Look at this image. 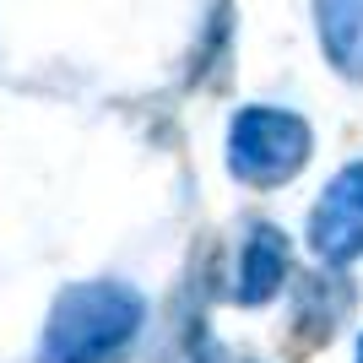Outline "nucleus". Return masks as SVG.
Wrapping results in <instances>:
<instances>
[{"label": "nucleus", "instance_id": "423d86ee", "mask_svg": "<svg viewBox=\"0 0 363 363\" xmlns=\"http://www.w3.org/2000/svg\"><path fill=\"white\" fill-rule=\"evenodd\" d=\"M315 16L331 65L352 82H363V0H315Z\"/></svg>", "mask_w": 363, "mask_h": 363}, {"label": "nucleus", "instance_id": "0eeeda50", "mask_svg": "<svg viewBox=\"0 0 363 363\" xmlns=\"http://www.w3.org/2000/svg\"><path fill=\"white\" fill-rule=\"evenodd\" d=\"M358 363H363V347H358Z\"/></svg>", "mask_w": 363, "mask_h": 363}, {"label": "nucleus", "instance_id": "20e7f679", "mask_svg": "<svg viewBox=\"0 0 363 363\" xmlns=\"http://www.w3.org/2000/svg\"><path fill=\"white\" fill-rule=\"evenodd\" d=\"M315 250L336 266L363 255V163L342 168L325 190V201L315 206Z\"/></svg>", "mask_w": 363, "mask_h": 363}, {"label": "nucleus", "instance_id": "f257e3e1", "mask_svg": "<svg viewBox=\"0 0 363 363\" xmlns=\"http://www.w3.org/2000/svg\"><path fill=\"white\" fill-rule=\"evenodd\" d=\"M147 303L125 282H87L55 303L38 363H114L141 331Z\"/></svg>", "mask_w": 363, "mask_h": 363}, {"label": "nucleus", "instance_id": "39448f33", "mask_svg": "<svg viewBox=\"0 0 363 363\" xmlns=\"http://www.w3.org/2000/svg\"><path fill=\"white\" fill-rule=\"evenodd\" d=\"M282 277H288V239L272 223H255L250 239H244V255H239V298L266 303L282 288Z\"/></svg>", "mask_w": 363, "mask_h": 363}, {"label": "nucleus", "instance_id": "f03ea898", "mask_svg": "<svg viewBox=\"0 0 363 363\" xmlns=\"http://www.w3.org/2000/svg\"><path fill=\"white\" fill-rule=\"evenodd\" d=\"M309 163V125L293 114V108H244L233 130H228V168L239 174L244 184H288L298 168Z\"/></svg>", "mask_w": 363, "mask_h": 363}, {"label": "nucleus", "instance_id": "7ed1b4c3", "mask_svg": "<svg viewBox=\"0 0 363 363\" xmlns=\"http://www.w3.org/2000/svg\"><path fill=\"white\" fill-rule=\"evenodd\" d=\"M352 303V288L342 277H298L293 282V320H288V358H309L331 342Z\"/></svg>", "mask_w": 363, "mask_h": 363}]
</instances>
